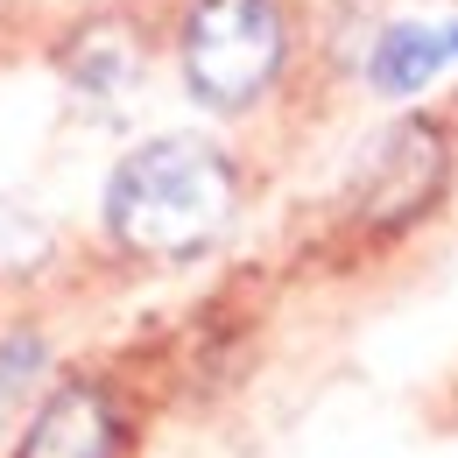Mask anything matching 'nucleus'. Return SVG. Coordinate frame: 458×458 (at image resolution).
Listing matches in <instances>:
<instances>
[{"label":"nucleus","mask_w":458,"mask_h":458,"mask_svg":"<svg viewBox=\"0 0 458 458\" xmlns=\"http://www.w3.org/2000/svg\"><path fill=\"white\" fill-rule=\"evenodd\" d=\"M176 64H183V92L205 114H247L276 92L289 64V7L283 0H183Z\"/></svg>","instance_id":"nucleus-2"},{"label":"nucleus","mask_w":458,"mask_h":458,"mask_svg":"<svg viewBox=\"0 0 458 458\" xmlns=\"http://www.w3.org/2000/svg\"><path fill=\"white\" fill-rule=\"evenodd\" d=\"M445 64H452V57H445V29L395 21V29H381V43H374V57H367V85L388 92V99H409V92L437 85Z\"/></svg>","instance_id":"nucleus-6"},{"label":"nucleus","mask_w":458,"mask_h":458,"mask_svg":"<svg viewBox=\"0 0 458 458\" xmlns=\"http://www.w3.org/2000/svg\"><path fill=\"white\" fill-rule=\"evenodd\" d=\"M36 374H43V339L36 332H14V339L0 345V395H21Z\"/></svg>","instance_id":"nucleus-7"},{"label":"nucleus","mask_w":458,"mask_h":458,"mask_svg":"<svg viewBox=\"0 0 458 458\" xmlns=\"http://www.w3.org/2000/svg\"><path fill=\"white\" fill-rule=\"evenodd\" d=\"M452 183V141L437 120H395L352 170V219L367 233H409L416 219L437 212Z\"/></svg>","instance_id":"nucleus-3"},{"label":"nucleus","mask_w":458,"mask_h":458,"mask_svg":"<svg viewBox=\"0 0 458 458\" xmlns=\"http://www.w3.org/2000/svg\"><path fill=\"white\" fill-rule=\"evenodd\" d=\"M445 57L458 64V21H452V29H445Z\"/></svg>","instance_id":"nucleus-8"},{"label":"nucleus","mask_w":458,"mask_h":458,"mask_svg":"<svg viewBox=\"0 0 458 458\" xmlns=\"http://www.w3.org/2000/svg\"><path fill=\"white\" fill-rule=\"evenodd\" d=\"M120 445H127L120 402L99 381H64L36 409V423L21 430L14 458H120Z\"/></svg>","instance_id":"nucleus-4"},{"label":"nucleus","mask_w":458,"mask_h":458,"mask_svg":"<svg viewBox=\"0 0 458 458\" xmlns=\"http://www.w3.org/2000/svg\"><path fill=\"white\" fill-rule=\"evenodd\" d=\"M57 64H64V85L78 99H99V106H114V99H127L141 85V50H134V36L120 21H85L64 43Z\"/></svg>","instance_id":"nucleus-5"},{"label":"nucleus","mask_w":458,"mask_h":458,"mask_svg":"<svg viewBox=\"0 0 458 458\" xmlns=\"http://www.w3.org/2000/svg\"><path fill=\"white\" fill-rule=\"evenodd\" d=\"M240 212V176L226 148L198 134H156L120 156L106 176V233L141 261H191L205 254Z\"/></svg>","instance_id":"nucleus-1"}]
</instances>
